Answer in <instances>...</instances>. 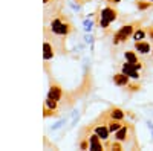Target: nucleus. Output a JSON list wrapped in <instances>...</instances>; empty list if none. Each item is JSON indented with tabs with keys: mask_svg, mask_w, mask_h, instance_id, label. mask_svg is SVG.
Here are the masks:
<instances>
[{
	"mask_svg": "<svg viewBox=\"0 0 153 151\" xmlns=\"http://www.w3.org/2000/svg\"><path fill=\"white\" fill-rule=\"evenodd\" d=\"M51 31H52V34H55V35H68L71 31H72V28H71V24L68 23V21H65L61 17H57V18H54L52 21H51V28H49Z\"/></svg>",
	"mask_w": 153,
	"mask_h": 151,
	"instance_id": "1",
	"label": "nucleus"
},
{
	"mask_svg": "<svg viewBox=\"0 0 153 151\" xmlns=\"http://www.w3.org/2000/svg\"><path fill=\"white\" fill-rule=\"evenodd\" d=\"M117 15H118L117 9H113V8H110V6H107V8H103V9H101L100 26L103 28V29H106V28L109 26V24H110L112 21H115V20H117Z\"/></svg>",
	"mask_w": 153,
	"mask_h": 151,
	"instance_id": "2",
	"label": "nucleus"
},
{
	"mask_svg": "<svg viewBox=\"0 0 153 151\" xmlns=\"http://www.w3.org/2000/svg\"><path fill=\"white\" fill-rule=\"evenodd\" d=\"M132 34H133V24H126V26L120 28V31L113 35V44H118L121 41H126Z\"/></svg>",
	"mask_w": 153,
	"mask_h": 151,
	"instance_id": "3",
	"label": "nucleus"
},
{
	"mask_svg": "<svg viewBox=\"0 0 153 151\" xmlns=\"http://www.w3.org/2000/svg\"><path fill=\"white\" fill-rule=\"evenodd\" d=\"M123 73H126L127 77L132 78V80H139V70L129 61H126L123 64Z\"/></svg>",
	"mask_w": 153,
	"mask_h": 151,
	"instance_id": "4",
	"label": "nucleus"
},
{
	"mask_svg": "<svg viewBox=\"0 0 153 151\" xmlns=\"http://www.w3.org/2000/svg\"><path fill=\"white\" fill-rule=\"evenodd\" d=\"M61 96H63V90H61V87L57 84V82H52L51 84V87H49V92H48V98H51V99H54V101H58L61 99Z\"/></svg>",
	"mask_w": 153,
	"mask_h": 151,
	"instance_id": "5",
	"label": "nucleus"
},
{
	"mask_svg": "<svg viewBox=\"0 0 153 151\" xmlns=\"http://www.w3.org/2000/svg\"><path fill=\"white\" fill-rule=\"evenodd\" d=\"M135 50L138 54H141V55H147L152 50V47H150V43L141 40V41H135Z\"/></svg>",
	"mask_w": 153,
	"mask_h": 151,
	"instance_id": "6",
	"label": "nucleus"
},
{
	"mask_svg": "<svg viewBox=\"0 0 153 151\" xmlns=\"http://www.w3.org/2000/svg\"><path fill=\"white\" fill-rule=\"evenodd\" d=\"M103 144H101V139L98 134H92L91 137H89V150L92 151H97V150H103Z\"/></svg>",
	"mask_w": 153,
	"mask_h": 151,
	"instance_id": "7",
	"label": "nucleus"
},
{
	"mask_svg": "<svg viewBox=\"0 0 153 151\" xmlns=\"http://www.w3.org/2000/svg\"><path fill=\"white\" fill-rule=\"evenodd\" d=\"M52 57H54V47L48 40H45V43H43V58H45V61H49Z\"/></svg>",
	"mask_w": 153,
	"mask_h": 151,
	"instance_id": "8",
	"label": "nucleus"
},
{
	"mask_svg": "<svg viewBox=\"0 0 153 151\" xmlns=\"http://www.w3.org/2000/svg\"><path fill=\"white\" fill-rule=\"evenodd\" d=\"M113 82L117 84V85H120V87H126V85H129V77H127L126 73H117L113 77Z\"/></svg>",
	"mask_w": 153,
	"mask_h": 151,
	"instance_id": "9",
	"label": "nucleus"
},
{
	"mask_svg": "<svg viewBox=\"0 0 153 151\" xmlns=\"http://www.w3.org/2000/svg\"><path fill=\"white\" fill-rule=\"evenodd\" d=\"M127 134H129V125H123L118 131H115V139L118 142H123L127 139Z\"/></svg>",
	"mask_w": 153,
	"mask_h": 151,
	"instance_id": "10",
	"label": "nucleus"
},
{
	"mask_svg": "<svg viewBox=\"0 0 153 151\" xmlns=\"http://www.w3.org/2000/svg\"><path fill=\"white\" fill-rule=\"evenodd\" d=\"M109 127H106V125H98V127H95V134L100 136V139H107L109 137Z\"/></svg>",
	"mask_w": 153,
	"mask_h": 151,
	"instance_id": "11",
	"label": "nucleus"
},
{
	"mask_svg": "<svg viewBox=\"0 0 153 151\" xmlns=\"http://www.w3.org/2000/svg\"><path fill=\"white\" fill-rule=\"evenodd\" d=\"M110 119H117V121H123L124 119V111L121 110V108H118V107H113L112 110H110Z\"/></svg>",
	"mask_w": 153,
	"mask_h": 151,
	"instance_id": "12",
	"label": "nucleus"
},
{
	"mask_svg": "<svg viewBox=\"0 0 153 151\" xmlns=\"http://www.w3.org/2000/svg\"><path fill=\"white\" fill-rule=\"evenodd\" d=\"M123 122L121 121H117V119H110V122H109V131L110 133H115V131H118L121 127H123Z\"/></svg>",
	"mask_w": 153,
	"mask_h": 151,
	"instance_id": "13",
	"label": "nucleus"
},
{
	"mask_svg": "<svg viewBox=\"0 0 153 151\" xmlns=\"http://www.w3.org/2000/svg\"><path fill=\"white\" fill-rule=\"evenodd\" d=\"M124 57H126V61L132 63V64L138 63V57H136V54L133 52V50H126V52H124Z\"/></svg>",
	"mask_w": 153,
	"mask_h": 151,
	"instance_id": "14",
	"label": "nucleus"
},
{
	"mask_svg": "<svg viewBox=\"0 0 153 151\" xmlns=\"http://www.w3.org/2000/svg\"><path fill=\"white\" fill-rule=\"evenodd\" d=\"M144 37H146V31H144V29H138V31L133 32V40H135V41L144 40Z\"/></svg>",
	"mask_w": 153,
	"mask_h": 151,
	"instance_id": "15",
	"label": "nucleus"
},
{
	"mask_svg": "<svg viewBox=\"0 0 153 151\" xmlns=\"http://www.w3.org/2000/svg\"><path fill=\"white\" fill-rule=\"evenodd\" d=\"M83 26H84V31H86V32H92V29H94V21L89 20V18H86V20H83Z\"/></svg>",
	"mask_w": 153,
	"mask_h": 151,
	"instance_id": "16",
	"label": "nucleus"
},
{
	"mask_svg": "<svg viewBox=\"0 0 153 151\" xmlns=\"http://www.w3.org/2000/svg\"><path fill=\"white\" fill-rule=\"evenodd\" d=\"M150 5H152V3H149V2H144V0H139V2H136V6H138V9H147V8H150Z\"/></svg>",
	"mask_w": 153,
	"mask_h": 151,
	"instance_id": "17",
	"label": "nucleus"
},
{
	"mask_svg": "<svg viewBox=\"0 0 153 151\" xmlns=\"http://www.w3.org/2000/svg\"><path fill=\"white\" fill-rule=\"evenodd\" d=\"M65 124H66V118H63V119H60L58 122H55V124L52 125V130H54V131H55V130H58V128H60V127H63Z\"/></svg>",
	"mask_w": 153,
	"mask_h": 151,
	"instance_id": "18",
	"label": "nucleus"
},
{
	"mask_svg": "<svg viewBox=\"0 0 153 151\" xmlns=\"http://www.w3.org/2000/svg\"><path fill=\"white\" fill-rule=\"evenodd\" d=\"M84 40H86V43H91V44H94V37L92 35H84Z\"/></svg>",
	"mask_w": 153,
	"mask_h": 151,
	"instance_id": "19",
	"label": "nucleus"
},
{
	"mask_svg": "<svg viewBox=\"0 0 153 151\" xmlns=\"http://www.w3.org/2000/svg\"><path fill=\"white\" fill-rule=\"evenodd\" d=\"M147 127H149L150 130H153V122H152V121H147Z\"/></svg>",
	"mask_w": 153,
	"mask_h": 151,
	"instance_id": "20",
	"label": "nucleus"
},
{
	"mask_svg": "<svg viewBox=\"0 0 153 151\" xmlns=\"http://www.w3.org/2000/svg\"><path fill=\"white\" fill-rule=\"evenodd\" d=\"M107 2H109V3H113V5H117V3L121 2V0H107Z\"/></svg>",
	"mask_w": 153,
	"mask_h": 151,
	"instance_id": "21",
	"label": "nucleus"
},
{
	"mask_svg": "<svg viewBox=\"0 0 153 151\" xmlns=\"http://www.w3.org/2000/svg\"><path fill=\"white\" fill-rule=\"evenodd\" d=\"M147 32H149V35H150V38L153 40V28H152V29H149Z\"/></svg>",
	"mask_w": 153,
	"mask_h": 151,
	"instance_id": "22",
	"label": "nucleus"
},
{
	"mask_svg": "<svg viewBox=\"0 0 153 151\" xmlns=\"http://www.w3.org/2000/svg\"><path fill=\"white\" fill-rule=\"evenodd\" d=\"M43 3H45V5H49V3H51V0H43Z\"/></svg>",
	"mask_w": 153,
	"mask_h": 151,
	"instance_id": "23",
	"label": "nucleus"
},
{
	"mask_svg": "<svg viewBox=\"0 0 153 151\" xmlns=\"http://www.w3.org/2000/svg\"><path fill=\"white\" fill-rule=\"evenodd\" d=\"M78 2H83V0H78Z\"/></svg>",
	"mask_w": 153,
	"mask_h": 151,
	"instance_id": "24",
	"label": "nucleus"
},
{
	"mask_svg": "<svg viewBox=\"0 0 153 151\" xmlns=\"http://www.w3.org/2000/svg\"><path fill=\"white\" fill-rule=\"evenodd\" d=\"M150 2H153V0H150Z\"/></svg>",
	"mask_w": 153,
	"mask_h": 151,
	"instance_id": "25",
	"label": "nucleus"
},
{
	"mask_svg": "<svg viewBox=\"0 0 153 151\" xmlns=\"http://www.w3.org/2000/svg\"><path fill=\"white\" fill-rule=\"evenodd\" d=\"M152 52H153V49H152Z\"/></svg>",
	"mask_w": 153,
	"mask_h": 151,
	"instance_id": "26",
	"label": "nucleus"
}]
</instances>
